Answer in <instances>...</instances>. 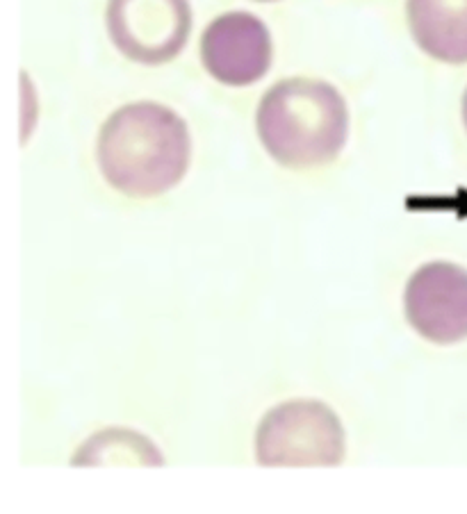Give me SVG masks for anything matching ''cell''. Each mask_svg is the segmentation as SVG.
I'll use <instances>...</instances> for the list:
<instances>
[{
	"instance_id": "obj_1",
	"label": "cell",
	"mask_w": 467,
	"mask_h": 514,
	"mask_svg": "<svg viewBox=\"0 0 467 514\" xmlns=\"http://www.w3.org/2000/svg\"><path fill=\"white\" fill-rule=\"evenodd\" d=\"M190 157L185 121L160 103L119 107L98 132L103 178L130 198H155L174 189L190 169Z\"/></svg>"
},
{
	"instance_id": "obj_2",
	"label": "cell",
	"mask_w": 467,
	"mask_h": 514,
	"mask_svg": "<svg viewBox=\"0 0 467 514\" xmlns=\"http://www.w3.org/2000/svg\"><path fill=\"white\" fill-rule=\"evenodd\" d=\"M256 126L265 151L281 167L308 171L326 167L342 153L349 112L329 82L290 78L262 96Z\"/></svg>"
},
{
	"instance_id": "obj_3",
	"label": "cell",
	"mask_w": 467,
	"mask_h": 514,
	"mask_svg": "<svg viewBox=\"0 0 467 514\" xmlns=\"http://www.w3.org/2000/svg\"><path fill=\"white\" fill-rule=\"evenodd\" d=\"M344 453L342 421L322 401H285L269 410L256 430L262 467H338Z\"/></svg>"
},
{
	"instance_id": "obj_4",
	"label": "cell",
	"mask_w": 467,
	"mask_h": 514,
	"mask_svg": "<svg viewBox=\"0 0 467 514\" xmlns=\"http://www.w3.org/2000/svg\"><path fill=\"white\" fill-rule=\"evenodd\" d=\"M108 32L114 46L139 64H165L183 51L192 30L187 0H110Z\"/></svg>"
},
{
	"instance_id": "obj_5",
	"label": "cell",
	"mask_w": 467,
	"mask_h": 514,
	"mask_svg": "<svg viewBox=\"0 0 467 514\" xmlns=\"http://www.w3.org/2000/svg\"><path fill=\"white\" fill-rule=\"evenodd\" d=\"M406 317L424 339L452 346L467 339V269L429 262L406 285Z\"/></svg>"
},
{
	"instance_id": "obj_6",
	"label": "cell",
	"mask_w": 467,
	"mask_h": 514,
	"mask_svg": "<svg viewBox=\"0 0 467 514\" xmlns=\"http://www.w3.org/2000/svg\"><path fill=\"white\" fill-rule=\"evenodd\" d=\"M274 46L265 23L249 12H228L201 37V60L212 78L228 87H249L272 66Z\"/></svg>"
},
{
	"instance_id": "obj_7",
	"label": "cell",
	"mask_w": 467,
	"mask_h": 514,
	"mask_svg": "<svg viewBox=\"0 0 467 514\" xmlns=\"http://www.w3.org/2000/svg\"><path fill=\"white\" fill-rule=\"evenodd\" d=\"M415 44L433 60L467 62V0H408Z\"/></svg>"
},
{
	"instance_id": "obj_8",
	"label": "cell",
	"mask_w": 467,
	"mask_h": 514,
	"mask_svg": "<svg viewBox=\"0 0 467 514\" xmlns=\"http://www.w3.org/2000/svg\"><path fill=\"white\" fill-rule=\"evenodd\" d=\"M76 467H103V464H137V467H162L160 451L149 437L126 428H108L89 437L73 455Z\"/></svg>"
},
{
	"instance_id": "obj_9",
	"label": "cell",
	"mask_w": 467,
	"mask_h": 514,
	"mask_svg": "<svg viewBox=\"0 0 467 514\" xmlns=\"http://www.w3.org/2000/svg\"><path fill=\"white\" fill-rule=\"evenodd\" d=\"M463 121H465V128H467V91L463 96Z\"/></svg>"
},
{
	"instance_id": "obj_10",
	"label": "cell",
	"mask_w": 467,
	"mask_h": 514,
	"mask_svg": "<svg viewBox=\"0 0 467 514\" xmlns=\"http://www.w3.org/2000/svg\"><path fill=\"white\" fill-rule=\"evenodd\" d=\"M260 3H269V0H260Z\"/></svg>"
}]
</instances>
